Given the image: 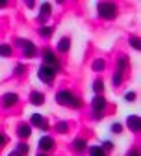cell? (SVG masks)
<instances>
[{"label":"cell","mask_w":141,"mask_h":156,"mask_svg":"<svg viewBox=\"0 0 141 156\" xmlns=\"http://www.w3.org/2000/svg\"><path fill=\"white\" fill-rule=\"evenodd\" d=\"M0 56H2V58L11 56V47L9 45H0Z\"/></svg>","instance_id":"obj_16"},{"label":"cell","mask_w":141,"mask_h":156,"mask_svg":"<svg viewBox=\"0 0 141 156\" xmlns=\"http://www.w3.org/2000/svg\"><path fill=\"white\" fill-rule=\"evenodd\" d=\"M39 156H45V154H39Z\"/></svg>","instance_id":"obj_33"},{"label":"cell","mask_w":141,"mask_h":156,"mask_svg":"<svg viewBox=\"0 0 141 156\" xmlns=\"http://www.w3.org/2000/svg\"><path fill=\"white\" fill-rule=\"evenodd\" d=\"M111 147H113V145H111V143H110V141H106V143H104V149H106V151H110V149H111Z\"/></svg>","instance_id":"obj_29"},{"label":"cell","mask_w":141,"mask_h":156,"mask_svg":"<svg viewBox=\"0 0 141 156\" xmlns=\"http://www.w3.org/2000/svg\"><path fill=\"white\" fill-rule=\"evenodd\" d=\"M86 147H87L86 140H82V138H78V140H74V149H76L78 152H84V151H86Z\"/></svg>","instance_id":"obj_14"},{"label":"cell","mask_w":141,"mask_h":156,"mask_svg":"<svg viewBox=\"0 0 141 156\" xmlns=\"http://www.w3.org/2000/svg\"><path fill=\"white\" fill-rule=\"evenodd\" d=\"M50 9H52V6H50V4H47V2L41 6V21L48 19V15H50Z\"/></svg>","instance_id":"obj_15"},{"label":"cell","mask_w":141,"mask_h":156,"mask_svg":"<svg viewBox=\"0 0 141 156\" xmlns=\"http://www.w3.org/2000/svg\"><path fill=\"white\" fill-rule=\"evenodd\" d=\"M39 78L45 82V84H50L52 80H54V74H56V71L54 69H50V67H47V65H43V67H39Z\"/></svg>","instance_id":"obj_3"},{"label":"cell","mask_w":141,"mask_h":156,"mask_svg":"<svg viewBox=\"0 0 141 156\" xmlns=\"http://www.w3.org/2000/svg\"><path fill=\"white\" fill-rule=\"evenodd\" d=\"M19 156H24V154H28V145H24V143H21L17 147V151H15Z\"/></svg>","instance_id":"obj_21"},{"label":"cell","mask_w":141,"mask_h":156,"mask_svg":"<svg viewBox=\"0 0 141 156\" xmlns=\"http://www.w3.org/2000/svg\"><path fill=\"white\" fill-rule=\"evenodd\" d=\"M17 134L21 136V138H30L32 128H30L28 125H19V128H17Z\"/></svg>","instance_id":"obj_12"},{"label":"cell","mask_w":141,"mask_h":156,"mask_svg":"<svg viewBox=\"0 0 141 156\" xmlns=\"http://www.w3.org/2000/svg\"><path fill=\"white\" fill-rule=\"evenodd\" d=\"M93 89H95V93H102V91H104V84H102V80H95Z\"/></svg>","instance_id":"obj_20"},{"label":"cell","mask_w":141,"mask_h":156,"mask_svg":"<svg viewBox=\"0 0 141 156\" xmlns=\"http://www.w3.org/2000/svg\"><path fill=\"white\" fill-rule=\"evenodd\" d=\"M32 125L43 128V130H48V125H47V121H45V117L39 115V113H33V115H32Z\"/></svg>","instance_id":"obj_6"},{"label":"cell","mask_w":141,"mask_h":156,"mask_svg":"<svg viewBox=\"0 0 141 156\" xmlns=\"http://www.w3.org/2000/svg\"><path fill=\"white\" fill-rule=\"evenodd\" d=\"M128 156H139V152H137V149H132V151L128 152Z\"/></svg>","instance_id":"obj_28"},{"label":"cell","mask_w":141,"mask_h":156,"mask_svg":"<svg viewBox=\"0 0 141 156\" xmlns=\"http://www.w3.org/2000/svg\"><path fill=\"white\" fill-rule=\"evenodd\" d=\"M43 58H45V65H47V67H50V69H54V71L59 69V63H58V60H56V56H54L50 50H47V52L43 54Z\"/></svg>","instance_id":"obj_4"},{"label":"cell","mask_w":141,"mask_h":156,"mask_svg":"<svg viewBox=\"0 0 141 156\" xmlns=\"http://www.w3.org/2000/svg\"><path fill=\"white\" fill-rule=\"evenodd\" d=\"M39 34H41L43 37H50L52 35V28L50 26H41V28H39Z\"/></svg>","instance_id":"obj_19"},{"label":"cell","mask_w":141,"mask_h":156,"mask_svg":"<svg viewBox=\"0 0 141 156\" xmlns=\"http://www.w3.org/2000/svg\"><path fill=\"white\" fill-rule=\"evenodd\" d=\"M121 130H123V126H121L119 123H115V125H111V132H117V134H119Z\"/></svg>","instance_id":"obj_25"},{"label":"cell","mask_w":141,"mask_h":156,"mask_svg":"<svg viewBox=\"0 0 141 156\" xmlns=\"http://www.w3.org/2000/svg\"><path fill=\"white\" fill-rule=\"evenodd\" d=\"M56 101L62 104V106H71V108H80V101L76 99V97L71 93V91H59L56 95Z\"/></svg>","instance_id":"obj_1"},{"label":"cell","mask_w":141,"mask_h":156,"mask_svg":"<svg viewBox=\"0 0 141 156\" xmlns=\"http://www.w3.org/2000/svg\"><path fill=\"white\" fill-rule=\"evenodd\" d=\"M21 45L24 47V56H26V58H33V56L37 54L35 45H33L32 41H26V43H24V41H21Z\"/></svg>","instance_id":"obj_9"},{"label":"cell","mask_w":141,"mask_h":156,"mask_svg":"<svg viewBox=\"0 0 141 156\" xmlns=\"http://www.w3.org/2000/svg\"><path fill=\"white\" fill-rule=\"evenodd\" d=\"M30 101H32V104H35V106H41V104L45 102V95H43V93H39V91H32Z\"/></svg>","instance_id":"obj_10"},{"label":"cell","mask_w":141,"mask_h":156,"mask_svg":"<svg viewBox=\"0 0 141 156\" xmlns=\"http://www.w3.org/2000/svg\"><path fill=\"white\" fill-rule=\"evenodd\" d=\"M89 154L91 156H106L104 154V149H100V147H91L89 149Z\"/></svg>","instance_id":"obj_18"},{"label":"cell","mask_w":141,"mask_h":156,"mask_svg":"<svg viewBox=\"0 0 141 156\" xmlns=\"http://www.w3.org/2000/svg\"><path fill=\"white\" fill-rule=\"evenodd\" d=\"M4 143H6V138H4L2 134H0V145H4Z\"/></svg>","instance_id":"obj_30"},{"label":"cell","mask_w":141,"mask_h":156,"mask_svg":"<svg viewBox=\"0 0 141 156\" xmlns=\"http://www.w3.org/2000/svg\"><path fill=\"white\" fill-rule=\"evenodd\" d=\"M97 11H98V15L102 17V19H113V17H117V6L111 4V2H100L97 6Z\"/></svg>","instance_id":"obj_2"},{"label":"cell","mask_w":141,"mask_h":156,"mask_svg":"<svg viewBox=\"0 0 141 156\" xmlns=\"http://www.w3.org/2000/svg\"><path fill=\"white\" fill-rule=\"evenodd\" d=\"M130 43H132V47H134L136 50L139 48V39H137V37H132V39H130Z\"/></svg>","instance_id":"obj_24"},{"label":"cell","mask_w":141,"mask_h":156,"mask_svg":"<svg viewBox=\"0 0 141 156\" xmlns=\"http://www.w3.org/2000/svg\"><path fill=\"white\" fill-rule=\"evenodd\" d=\"M93 108H95L97 113H102L104 108H106V99H104V97H100V95H97L95 99H93Z\"/></svg>","instance_id":"obj_5"},{"label":"cell","mask_w":141,"mask_h":156,"mask_svg":"<svg viewBox=\"0 0 141 156\" xmlns=\"http://www.w3.org/2000/svg\"><path fill=\"white\" fill-rule=\"evenodd\" d=\"M56 130H58L59 134H65V132H67V123H58V125H56Z\"/></svg>","instance_id":"obj_23"},{"label":"cell","mask_w":141,"mask_h":156,"mask_svg":"<svg viewBox=\"0 0 141 156\" xmlns=\"http://www.w3.org/2000/svg\"><path fill=\"white\" fill-rule=\"evenodd\" d=\"M0 8H6V2H2V0H0Z\"/></svg>","instance_id":"obj_31"},{"label":"cell","mask_w":141,"mask_h":156,"mask_svg":"<svg viewBox=\"0 0 141 156\" xmlns=\"http://www.w3.org/2000/svg\"><path fill=\"white\" fill-rule=\"evenodd\" d=\"M9 156H19V154H17V152H11V154H9Z\"/></svg>","instance_id":"obj_32"},{"label":"cell","mask_w":141,"mask_h":156,"mask_svg":"<svg viewBox=\"0 0 141 156\" xmlns=\"http://www.w3.org/2000/svg\"><path fill=\"white\" fill-rule=\"evenodd\" d=\"M104 65H106V63H104L102 60H97V62L93 63V71H102V69H104Z\"/></svg>","instance_id":"obj_22"},{"label":"cell","mask_w":141,"mask_h":156,"mask_svg":"<svg viewBox=\"0 0 141 156\" xmlns=\"http://www.w3.org/2000/svg\"><path fill=\"white\" fill-rule=\"evenodd\" d=\"M17 99H19V97H17L15 93H6V95H4V99H2V102H4L6 108H9V106L17 104Z\"/></svg>","instance_id":"obj_11"},{"label":"cell","mask_w":141,"mask_h":156,"mask_svg":"<svg viewBox=\"0 0 141 156\" xmlns=\"http://www.w3.org/2000/svg\"><path fill=\"white\" fill-rule=\"evenodd\" d=\"M125 67H126V58H121L119 63H117V74H123L125 73Z\"/></svg>","instance_id":"obj_17"},{"label":"cell","mask_w":141,"mask_h":156,"mask_svg":"<svg viewBox=\"0 0 141 156\" xmlns=\"http://www.w3.org/2000/svg\"><path fill=\"white\" fill-rule=\"evenodd\" d=\"M39 149H41V151H52L54 149V140L50 138V136L41 138V140H39Z\"/></svg>","instance_id":"obj_8"},{"label":"cell","mask_w":141,"mask_h":156,"mask_svg":"<svg viewBox=\"0 0 141 156\" xmlns=\"http://www.w3.org/2000/svg\"><path fill=\"white\" fill-rule=\"evenodd\" d=\"M23 71H24V67H23V65H17V69H15V74H21Z\"/></svg>","instance_id":"obj_27"},{"label":"cell","mask_w":141,"mask_h":156,"mask_svg":"<svg viewBox=\"0 0 141 156\" xmlns=\"http://www.w3.org/2000/svg\"><path fill=\"white\" fill-rule=\"evenodd\" d=\"M69 48H71V39L69 37H63L62 41H59V45H58V50L59 52H67Z\"/></svg>","instance_id":"obj_13"},{"label":"cell","mask_w":141,"mask_h":156,"mask_svg":"<svg viewBox=\"0 0 141 156\" xmlns=\"http://www.w3.org/2000/svg\"><path fill=\"white\" fill-rule=\"evenodd\" d=\"M125 99H126L128 102H132V101L136 99V93H132V91H130V93H126V95H125Z\"/></svg>","instance_id":"obj_26"},{"label":"cell","mask_w":141,"mask_h":156,"mask_svg":"<svg viewBox=\"0 0 141 156\" xmlns=\"http://www.w3.org/2000/svg\"><path fill=\"white\" fill-rule=\"evenodd\" d=\"M126 125H128V128L132 132H139V128H141V121H139L137 115H130L128 119H126Z\"/></svg>","instance_id":"obj_7"}]
</instances>
